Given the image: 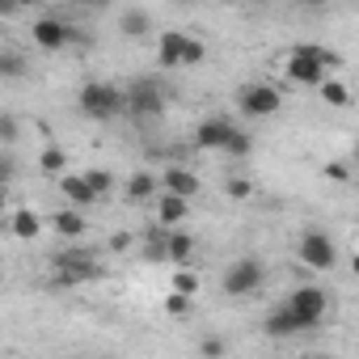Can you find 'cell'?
<instances>
[{"label":"cell","instance_id":"6da1fadb","mask_svg":"<svg viewBox=\"0 0 359 359\" xmlns=\"http://www.w3.org/2000/svg\"><path fill=\"white\" fill-rule=\"evenodd\" d=\"M334 64H338V55H334V51L313 47V43H300V47H292V51H287V60H283V76H287L292 85H313V89H317Z\"/></svg>","mask_w":359,"mask_h":359},{"label":"cell","instance_id":"7a4b0ae2","mask_svg":"<svg viewBox=\"0 0 359 359\" xmlns=\"http://www.w3.org/2000/svg\"><path fill=\"white\" fill-rule=\"evenodd\" d=\"M76 106H81V114H85V118L106 123V118H114V114H123V110H127V93H123L118 85H106V81H89V85H81Z\"/></svg>","mask_w":359,"mask_h":359},{"label":"cell","instance_id":"3957f363","mask_svg":"<svg viewBox=\"0 0 359 359\" xmlns=\"http://www.w3.org/2000/svg\"><path fill=\"white\" fill-rule=\"evenodd\" d=\"M127 114H131V118H144V123L165 114V89H161L156 76L131 81V89H127Z\"/></svg>","mask_w":359,"mask_h":359},{"label":"cell","instance_id":"277c9868","mask_svg":"<svg viewBox=\"0 0 359 359\" xmlns=\"http://www.w3.org/2000/svg\"><path fill=\"white\" fill-rule=\"evenodd\" d=\"M292 313H296V321H300V330H313V325H321V317L330 313V296L317 287V283H300L287 300H283Z\"/></svg>","mask_w":359,"mask_h":359},{"label":"cell","instance_id":"5b68a950","mask_svg":"<svg viewBox=\"0 0 359 359\" xmlns=\"http://www.w3.org/2000/svg\"><path fill=\"white\" fill-rule=\"evenodd\" d=\"M279 106H283V93L271 81H254V85H241L237 89V110L250 114V118H271Z\"/></svg>","mask_w":359,"mask_h":359},{"label":"cell","instance_id":"8992f818","mask_svg":"<svg viewBox=\"0 0 359 359\" xmlns=\"http://www.w3.org/2000/svg\"><path fill=\"white\" fill-rule=\"evenodd\" d=\"M262 279H266V271H262L258 258H237V262H229L220 287H224L229 296H254V292L262 287Z\"/></svg>","mask_w":359,"mask_h":359},{"label":"cell","instance_id":"52a82bcc","mask_svg":"<svg viewBox=\"0 0 359 359\" xmlns=\"http://www.w3.org/2000/svg\"><path fill=\"white\" fill-rule=\"evenodd\" d=\"M296 254H300V262H304L309 271H330V266H334V258H338L334 241H330L321 229H309V233H300V245H296Z\"/></svg>","mask_w":359,"mask_h":359},{"label":"cell","instance_id":"ba28073f","mask_svg":"<svg viewBox=\"0 0 359 359\" xmlns=\"http://www.w3.org/2000/svg\"><path fill=\"white\" fill-rule=\"evenodd\" d=\"M30 34H34V47H43V51H64L72 43V26L60 18H39L30 26Z\"/></svg>","mask_w":359,"mask_h":359},{"label":"cell","instance_id":"9c48e42d","mask_svg":"<svg viewBox=\"0 0 359 359\" xmlns=\"http://www.w3.org/2000/svg\"><path fill=\"white\" fill-rule=\"evenodd\" d=\"M233 135H237V127H233L229 118H203V123L195 127V148H203V152H224Z\"/></svg>","mask_w":359,"mask_h":359},{"label":"cell","instance_id":"30bf717a","mask_svg":"<svg viewBox=\"0 0 359 359\" xmlns=\"http://www.w3.org/2000/svg\"><path fill=\"white\" fill-rule=\"evenodd\" d=\"M55 271H60V279L64 283H81V279H97L102 275V266H97V258L93 254H60L55 258Z\"/></svg>","mask_w":359,"mask_h":359},{"label":"cell","instance_id":"8fae6325","mask_svg":"<svg viewBox=\"0 0 359 359\" xmlns=\"http://www.w3.org/2000/svg\"><path fill=\"white\" fill-rule=\"evenodd\" d=\"M161 191L165 195H173V199H195L199 195V177L191 173V169H182V165H169L165 173H161Z\"/></svg>","mask_w":359,"mask_h":359},{"label":"cell","instance_id":"7c38bea8","mask_svg":"<svg viewBox=\"0 0 359 359\" xmlns=\"http://www.w3.org/2000/svg\"><path fill=\"white\" fill-rule=\"evenodd\" d=\"M187 43H191L187 30H165V34L156 39V64H161V68H182Z\"/></svg>","mask_w":359,"mask_h":359},{"label":"cell","instance_id":"4fadbf2b","mask_svg":"<svg viewBox=\"0 0 359 359\" xmlns=\"http://www.w3.org/2000/svg\"><path fill=\"white\" fill-rule=\"evenodd\" d=\"M60 195H64V199H68V208H76V212H81V208L102 203V199L93 195V187L85 182V173H64V177H60Z\"/></svg>","mask_w":359,"mask_h":359},{"label":"cell","instance_id":"5bb4252c","mask_svg":"<svg viewBox=\"0 0 359 359\" xmlns=\"http://www.w3.org/2000/svg\"><path fill=\"white\" fill-rule=\"evenodd\" d=\"M187 216H191V203H187V199L161 195V203H156V229L173 233V229H182V220H187Z\"/></svg>","mask_w":359,"mask_h":359},{"label":"cell","instance_id":"9a60e30c","mask_svg":"<svg viewBox=\"0 0 359 359\" xmlns=\"http://www.w3.org/2000/svg\"><path fill=\"white\" fill-rule=\"evenodd\" d=\"M9 233H13L18 241H34V237L43 233V220H39V212H34V208H18V212L9 216Z\"/></svg>","mask_w":359,"mask_h":359},{"label":"cell","instance_id":"2e32d148","mask_svg":"<svg viewBox=\"0 0 359 359\" xmlns=\"http://www.w3.org/2000/svg\"><path fill=\"white\" fill-rule=\"evenodd\" d=\"M156 191H161V177H152L148 169H135V173L127 177V199H131V203H148Z\"/></svg>","mask_w":359,"mask_h":359},{"label":"cell","instance_id":"e0dca14e","mask_svg":"<svg viewBox=\"0 0 359 359\" xmlns=\"http://www.w3.org/2000/svg\"><path fill=\"white\" fill-rule=\"evenodd\" d=\"M266 334H271V338H287V334H300V321H296V313H292L287 304L271 309V313H266Z\"/></svg>","mask_w":359,"mask_h":359},{"label":"cell","instance_id":"ac0fdd59","mask_svg":"<svg viewBox=\"0 0 359 359\" xmlns=\"http://www.w3.org/2000/svg\"><path fill=\"white\" fill-rule=\"evenodd\" d=\"M317 93H321V102H325V106H334V110L351 106V85H346V81H338V76H325V81L317 85Z\"/></svg>","mask_w":359,"mask_h":359},{"label":"cell","instance_id":"d6986e66","mask_svg":"<svg viewBox=\"0 0 359 359\" xmlns=\"http://www.w3.org/2000/svg\"><path fill=\"white\" fill-rule=\"evenodd\" d=\"M51 224H55V233H60V237H85V229H89V224H85V216H81L76 208H60V212L51 216Z\"/></svg>","mask_w":359,"mask_h":359},{"label":"cell","instance_id":"ffe728a7","mask_svg":"<svg viewBox=\"0 0 359 359\" xmlns=\"http://www.w3.org/2000/svg\"><path fill=\"white\" fill-rule=\"evenodd\" d=\"M191 254H195V237H191L187 229H173V233H169V262H173V266H187Z\"/></svg>","mask_w":359,"mask_h":359},{"label":"cell","instance_id":"44dd1931","mask_svg":"<svg viewBox=\"0 0 359 359\" xmlns=\"http://www.w3.org/2000/svg\"><path fill=\"white\" fill-rule=\"evenodd\" d=\"M39 173H47V177H64V173H68V152L55 148V144L43 148V152H39Z\"/></svg>","mask_w":359,"mask_h":359},{"label":"cell","instance_id":"7402d4cb","mask_svg":"<svg viewBox=\"0 0 359 359\" xmlns=\"http://www.w3.org/2000/svg\"><path fill=\"white\" fill-rule=\"evenodd\" d=\"M148 26H152V18H148L144 9H127V13L118 18V30H123V34H131V39L148 34Z\"/></svg>","mask_w":359,"mask_h":359},{"label":"cell","instance_id":"603a6c76","mask_svg":"<svg viewBox=\"0 0 359 359\" xmlns=\"http://www.w3.org/2000/svg\"><path fill=\"white\" fill-rule=\"evenodd\" d=\"M85 182L93 187V195H97V199H106V195L114 191V177H110V169H85Z\"/></svg>","mask_w":359,"mask_h":359},{"label":"cell","instance_id":"cb8c5ba5","mask_svg":"<svg viewBox=\"0 0 359 359\" xmlns=\"http://www.w3.org/2000/svg\"><path fill=\"white\" fill-rule=\"evenodd\" d=\"M191 309H195V296L165 292V313H169V317H191Z\"/></svg>","mask_w":359,"mask_h":359},{"label":"cell","instance_id":"d4e9b609","mask_svg":"<svg viewBox=\"0 0 359 359\" xmlns=\"http://www.w3.org/2000/svg\"><path fill=\"white\" fill-rule=\"evenodd\" d=\"M169 292L195 296V292H199V275H195V271H173V279H169Z\"/></svg>","mask_w":359,"mask_h":359},{"label":"cell","instance_id":"484cf974","mask_svg":"<svg viewBox=\"0 0 359 359\" xmlns=\"http://www.w3.org/2000/svg\"><path fill=\"white\" fill-rule=\"evenodd\" d=\"M224 195L237 199V203H245V199H254V182H250V177H229V182H224Z\"/></svg>","mask_w":359,"mask_h":359},{"label":"cell","instance_id":"4316f807","mask_svg":"<svg viewBox=\"0 0 359 359\" xmlns=\"http://www.w3.org/2000/svg\"><path fill=\"white\" fill-rule=\"evenodd\" d=\"M208 60V47L191 34V43H187V60H182V68H195V64H203Z\"/></svg>","mask_w":359,"mask_h":359},{"label":"cell","instance_id":"83f0119b","mask_svg":"<svg viewBox=\"0 0 359 359\" xmlns=\"http://www.w3.org/2000/svg\"><path fill=\"white\" fill-rule=\"evenodd\" d=\"M321 177H330V182H346L351 169H346V161H325L321 165Z\"/></svg>","mask_w":359,"mask_h":359},{"label":"cell","instance_id":"f1b7e54d","mask_svg":"<svg viewBox=\"0 0 359 359\" xmlns=\"http://www.w3.org/2000/svg\"><path fill=\"white\" fill-rule=\"evenodd\" d=\"M135 245V233H127V229H118V233H110V250L114 254H127Z\"/></svg>","mask_w":359,"mask_h":359},{"label":"cell","instance_id":"f546056e","mask_svg":"<svg viewBox=\"0 0 359 359\" xmlns=\"http://www.w3.org/2000/svg\"><path fill=\"white\" fill-rule=\"evenodd\" d=\"M224 152H229V156H250V135H245V131H237V135L229 140V148H224Z\"/></svg>","mask_w":359,"mask_h":359},{"label":"cell","instance_id":"4dcf8cb0","mask_svg":"<svg viewBox=\"0 0 359 359\" xmlns=\"http://www.w3.org/2000/svg\"><path fill=\"white\" fill-rule=\"evenodd\" d=\"M199 351H203V359H224V338H216V334H212V338H203V346H199Z\"/></svg>","mask_w":359,"mask_h":359},{"label":"cell","instance_id":"1f68e13d","mask_svg":"<svg viewBox=\"0 0 359 359\" xmlns=\"http://www.w3.org/2000/svg\"><path fill=\"white\" fill-rule=\"evenodd\" d=\"M0 72H5V76H22V55L5 51V55H0Z\"/></svg>","mask_w":359,"mask_h":359},{"label":"cell","instance_id":"d6a6232c","mask_svg":"<svg viewBox=\"0 0 359 359\" xmlns=\"http://www.w3.org/2000/svg\"><path fill=\"white\" fill-rule=\"evenodd\" d=\"M0 135H5V140H18V123H13V114L0 118Z\"/></svg>","mask_w":359,"mask_h":359},{"label":"cell","instance_id":"836d02e7","mask_svg":"<svg viewBox=\"0 0 359 359\" xmlns=\"http://www.w3.org/2000/svg\"><path fill=\"white\" fill-rule=\"evenodd\" d=\"M351 271H355V279H359V250H355V258H351Z\"/></svg>","mask_w":359,"mask_h":359},{"label":"cell","instance_id":"e575fe53","mask_svg":"<svg viewBox=\"0 0 359 359\" xmlns=\"http://www.w3.org/2000/svg\"><path fill=\"white\" fill-rule=\"evenodd\" d=\"M355 165H359V144H355Z\"/></svg>","mask_w":359,"mask_h":359}]
</instances>
